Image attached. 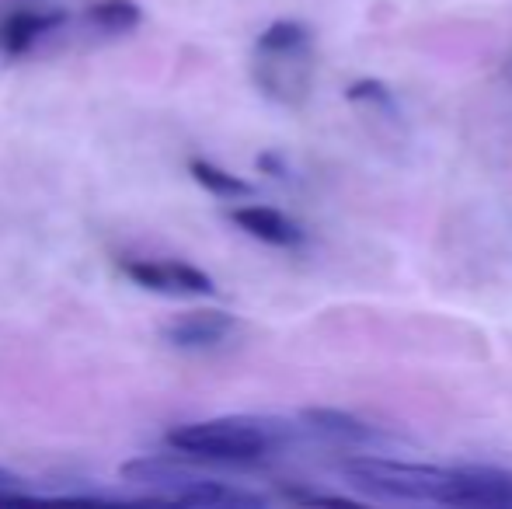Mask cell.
Listing matches in <instances>:
<instances>
[{
  "label": "cell",
  "instance_id": "4",
  "mask_svg": "<svg viewBox=\"0 0 512 509\" xmlns=\"http://www.w3.org/2000/svg\"><path fill=\"white\" fill-rule=\"evenodd\" d=\"M119 269L136 286L171 297H209L216 290L213 279L189 262H157V258H119Z\"/></svg>",
  "mask_w": 512,
  "mask_h": 509
},
{
  "label": "cell",
  "instance_id": "12",
  "mask_svg": "<svg viewBox=\"0 0 512 509\" xmlns=\"http://www.w3.org/2000/svg\"><path fill=\"white\" fill-rule=\"evenodd\" d=\"M345 98H349V102L377 105V109H394V91L387 88L384 81H373V77H366V81H356L349 91H345Z\"/></svg>",
  "mask_w": 512,
  "mask_h": 509
},
{
  "label": "cell",
  "instance_id": "8",
  "mask_svg": "<svg viewBox=\"0 0 512 509\" xmlns=\"http://www.w3.org/2000/svg\"><path fill=\"white\" fill-rule=\"evenodd\" d=\"M304 422L317 436H324L331 443H345V447H377V443H387V436L377 426L356 419L352 412H342V408H304Z\"/></svg>",
  "mask_w": 512,
  "mask_h": 509
},
{
  "label": "cell",
  "instance_id": "5",
  "mask_svg": "<svg viewBox=\"0 0 512 509\" xmlns=\"http://www.w3.org/2000/svg\"><path fill=\"white\" fill-rule=\"evenodd\" d=\"M67 21V11L63 7H14L0 18V56L4 60H18L25 56L42 35L56 32V28Z\"/></svg>",
  "mask_w": 512,
  "mask_h": 509
},
{
  "label": "cell",
  "instance_id": "7",
  "mask_svg": "<svg viewBox=\"0 0 512 509\" xmlns=\"http://www.w3.org/2000/svg\"><path fill=\"white\" fill-rule=\"evenodd\" d=\"M230 220H234L244 234H251L255 241L272 245V248H297V245H304V238H307L297 220L272 210V206H237V210H230Z\"/></svg>",
  "mask_w": 512,
  "mask_h": 509
},
{
  "label": "cell",
  "instance_id": "14",
  "mask_svg": "<svg viewBox=\"0 0 512 509\" xmlns=\"http://www.w3.org/2000/svg\"><path fill=\"white\" fill-rule=\"evenodd\" d=\"M506 81L512 84V53L506 56Z\"/></svg>",
  "mask_w": 512,
  "mask_h": 509
},
{
  "label": "cell",
  "instance_id": "13",
  "mask_svg": "<svg viewBox=\"0 0 512 509\" xmlns=\"http://www.w3.org/2000/svg\"><path fill=\"white\" fill-rule=\"evenodd\" d=\"M258 168L269 171L272 178H286V164L279 161L276 154H262V157H258Z\"/></svg>",
  "mask_w": 512,
  "mask_h": 509
},
{
  "label": "cell",
  "instance_id": "9",
  "mask_svg": "<svg viewBox=\"0 0 512 509\" xmlns=\"http://www.w3.org/2000/svg\"><path fill=\"white\" fill-rule=\"evenodd\" d=\"M464 509H512V471L464 464Z\"/></svg>",
  "mask_w": 512,
  "mask_h": 509
},
{
  "label": "cell",
  "instance_id": "6",
  "mask_svg": "<svg viewBox=\"0 0 512 509\" xmlns=\"http://www.w3.org/2000/svg\"><path fill=\"white\" fill-rule=\"evenodd\" d=\"M237 328L234 314L227 311H189V314H178L175 321H168L164 328V339L168 346L175 349H213L227 339L230 332Z\"/></svg>",
  "mask_w": 512,
  "mask_h": 509
},
{
  "label": "cell",
  "instance_id": "11",
  "mask_svg": "<svg viewBox=\"0 0 512 509\" xmlns=\"http://www.w3.org/2000/svg\"><path fill=\"white\" fill-rule=\"evenodd\" d=\"M88 21L98 28V32H133L136 25L143 21V11L136 0H98V4L88 7Z\"/></svg>",
  "mask_w": 512,
  "mask_h": 509
},
{
  "label": "cell",
  "instance_id": "1",
  "mask_svg": "<svg viewBox=\"0 0 512 509\" xmlns=\"http://www.w3.org/2000/svg\"><path fill=\"white\" fill-rule=\"evenodd\" d=\"M255 88L269 102L297 109L314 84V35L300 21H272L255 42L251 60Z\"/></svg>",
  "mask_w": 512,
  "mask_h": 509
},
{
  "label": "cell",
  "instance_id": "3",
  "mask_svg": "<svg viewBox=\"0 0 512 509\" xmlns=\"http://www.w3.org/2000/svg\"><path fill=\"white\" fill-rule=\"evenodd\" d=\"M286 440L283 426H269L262 419H244V415H223V419L185 422L168 429L164 443L178 454L203 457L220 464H251L269 457Z\"/></svg>",
  "mask_w": 512,
  "mask_h": 509
},
{
  "label": "cell",
  "instance_id": "2",
  "mask_svg": "<svg viewBox=\"0 0 512 509\" xmlns=\"http://www.w3.org/2000/svg\"><path fill=\"white\" fill-rule=\"evenodd\" d=\"M342 475L356 489L380 499L436 506H460V499H464V468L387 461V457H349V461H342Z\"/></svg>",
  "mask_w": 512,
  "mask_h": 509
},
{
  "label": "cell",
  "instance_id": "10",
  "mask_svg": "<svg viewBox=\"0 0 512 509\" xmlns=\"http://www.w3.org/2000/svg\"><path fill=\"white\" fill-rule=\"evenodd\" d=\"M189 175L196 178V182L203 185L206 192H213V196H220V199H244V196H251V182H244L241 175H230L227 168L206 161V157H192V161H189Z\"/></svg>",
  "mask_w": 512,
  "mask_h": 509
}]
</instances>
